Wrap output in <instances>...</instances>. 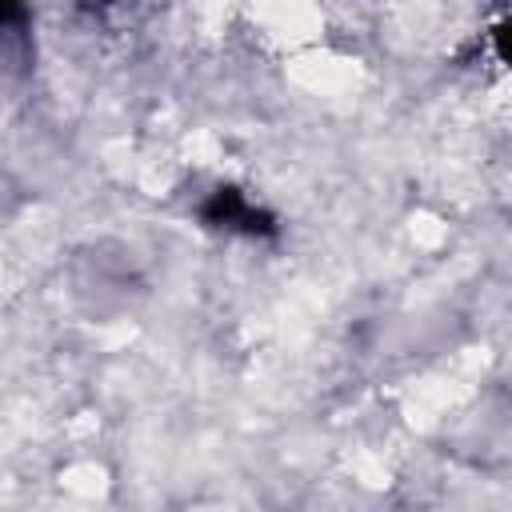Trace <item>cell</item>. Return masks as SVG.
<instances>
[{"label": "cell", "instance_id": "1", "mask_svg": "<svg viewBox=\"0 0 512 512\" xmlns=\"http://www.w3.org/2000/svg\"><path fill=\"white\" fill-rule=\"evenodd\" d=\"M204 216H208L212 224H224V228H244V232H260V228H264L256 204H248L236 188H220V192H212Z\"/></svg>", "mask_w": 512, "mask_h": 512}]
</instances>
